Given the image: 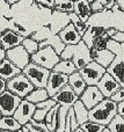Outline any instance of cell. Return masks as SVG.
<instances>
[{
    "mask_svg": "<svg viewBox=\"0 0 124 132\" xmlns=\"http://www.w3.org/2000/svg\"><path fill=\"white\" fill-rule=\"evenodd\" d=\"M69 85L73 88V90L76 92L79 96L84 93V90H85L88 86L87 82L85 81V79L82 78V75L80 74L79 71L72 73V74L69 77Z\"/></svg>",
    "mask_w": 124,
    "mask_h": 132,
    "instance_id": "22",
    "label": "cell"
},
{
    "mask_svg": "<svg viewBox=\"0 0 124 132\" xmlns=\"http://www.w3.org/2000/svg\"><path fill=\"white\" fill-rule=\"evenodd\" d=\"M24 39V37L19 35L18 32L8 29L6 31L0 34V45L5 50H9L12 48H15L18 45H21Z\"/></svg>",
    "mask_w": 124,
    "mask_h": 132,
    "instance_id": "16",
    "label": "cell"
},
{
    "mask_svg": "<svg viewBox=\"0 0 124 132\" xmlns=\"http://www.w3.org/2000/svg\"><path fill=\"white\" fill-rule=\"evenodd\" d=\"M90 57L93 60L99 63L103 67L108 68L111 65V63L115 60L116 55L109 51L108 49H103V50H96V49H90Z\"/></svg>",
    "mask_w": 124,
    "mask_h": 132,
    "instance_id": "18",
    "label": "cell"
},
{
    "mask_svg": "<svg viewBox=\"0 0 124 132\" xmlns=\"http://www.w3.org/2000/svg\"><path fill=\"white\" fill-rule=\"evenodd\" d=\"M52 35L53 34H52V31H51L50 26L44 24V26H42V27H39L37 30H35L31 34V37L38 42H43V41H45V39H48L49 37H51Z\"/></svg>",
    "mask_w": 124,
    "mask_h": 132,
    "instance_id": "28",
    "label": "cell"
},
{
    "mask_svg": "<svg viewBox=\"0 0 124 132\" xmlns=\"http://www.w3.org/2000/svg\"><path fill=\"white\" fill-rule=\"evenodd\" d=\"M80 128L85 132H103V130L107 128V126L96 123V122L88 121V122H86V123L81 124Z\"/></svg>",
    "mask_w": 124,
    "mask_h": 132,
    "instance_id": "32",
    "label": "cell"
},
{
    "mask_svg": "<svg viewBox=\"0 0 124 132\" xmlns=\"http://www.w3.org/2000/svg\"><path fill=\"white\" fill-rule=\"evenodd\" d=\"M6 58H7V50L0 48V62L4 60V59H6Z\"/></svg>",
    "mask_w": 124,
    "mask_h": 132,
    "instance_id": "43",
    "label": "cell"
},
{
    "mask_svg": "<svg viewBox=\"0 0 124 132\" xmlns=\"http://www.w3.org/2000/svg\"><path fill=\"white\" fill-rule=\"evenodd\" d=\"M118 114L124 117V101L121 103H118Z\"/></svg>",
    "mask_w": 124,
    "mask_h": 132,
    "instance_id": "44",
    "label": "cell"
},
{
    "mask_svg": "<svg viewBox=\"0 0 124 132\" xmlns=\"http://www.w3.org/2000/svg\"><path fill=\"white\" fill-rule=\"evenodd\" d=\"M60 57L62 59H71L77 66L78 71L85 67L88 63L93 62L90 57V48L84 41L77 45H66Z\"/></svg>",
    "mask_w": 124,
    "mask_h": 132,
    "instance_id": "2",
    "label": "cell"
},
{
    "mask_svg": "<svg viewBox=\"0 0 124 132\" xmlns=\"http://www.w3.org/2000/svg\"><path fill=\"white\" fill-rule=\"evenodd\" d=\"M21 73H22V70L14 63H12L8 58L0 62V78H2V79L9 80L16 75L21 74Z\"/></svg>",
    "mask_w": 124,
    "mask_h": 132,
    "instance_id": "20",
    "label": "cell"
},
{
    "mask_svg": "<svg viewBox=\"0 0 124 132\" xmlns=\"http://www.w3.org/2000/svg\"><path fill=\"white\" fill-rule=\"evenodd\" d=\"M70 14V19H71V22L74 24V27L77 28V30H78L79 32H80L81 36H84V34H85L86 31H87L88 27H89V24H88V22H84L82 20H81L80 18H79L78 15H77L74 12H72V13H69Z\"/></svg>",
    "mask_w": 124,
    "mask_h": 132,
    "instance_id": "29",
    "label": "cell"
},
{
    "mask_svg": "<svg viewBox=\"0 0 124 132\" xmlns=\"http://www.w3.org/2000/svg\"><path fill=\"white\" fill-rule=\"evenodd\" d=\"M107 128L110 130V132H124V117L117 114Z\"/></svg>",
    "mask_w": 124,
    "mask_h": 132,
    "instance_id": "30",
    "label": "cell"
},
{
    "mask_svg": "<svg viewBox=\"0 0 124 132\" xmlns=\"http://www.w3.org/2000/svg\"><path fill=\"white\" fill-rule=\"evenodd\" d=\"M99 89L102 92V94L104 95V97H111L118 89L121 88V85L110 73L107 72L106 74L102 77V79L100 80V82L97 84Z\"/></svg>",
    "mask_w": 124,
    "mask_h": 132,
    "instance_id": "14",
    "label": "cell"
},
{
    "mask_svg": "<svg viewBox=\"0 0 124 132\" xmlns=\"http://www.w3.org/2000/svg\"><path fill=\"white\" fill-rule=\"evenodd\" d=\"M52 98L58 103V104L63 105V107L71 108L74 105V103L80 98V96L73 90L70 85H66L64 88H62L56 95L52 96Z\"/></svg>",
    "mask_w": 124,
    "mask_h": 132,
    "instance_id": "11",
    "label": "cell"
},
{
    "mask_svg": "<svg viewBox=\"0 0 124 132\" xmlns=\"http://www.w3.org/2000/svg\"><path fill=\"white\" fill-rule=\"evenodd\" d=\"M109 38H110V37H109V35L107 34V32H104V34L95 37L94 41H93L92 49H96V50H103V49H107V43H108Z\"/></svg>",
    "mask_w": 124,
    "mask_h": 132,
    "instance_id": "33",
    "label": "cell"
},
{
    "mask_svg": "<svg viewBox=\"0 0 124 132\" xmlns=\"http://www.w3.org/2000/svg\"><path fill=\"white\" fill-rule=\"evenodd\" d=\"M110 98L113 101H115V102H117V103L123 102L124 101V87H121V88L118 89V90Z\"/></svg>",
    "mask_w": 124,
    "mask_h": 132,
    "instance_id": "39",
    "label": "cell"
},
{
    "mask_svg": "<svg viewBox=\"0 0 124 132\" xmlns=\"http://www.w3.org/2000/svg\"><path fill=\"white\" fill-rule=\"evenodd\" d=\"M107 49L109 51H111L113 53H115V55H118L123 50V44L114 38H109L108 43H107Z\"/></svg>",
    "mask_w": 124,
    "mask_h": 132,
    "instance_id": "37",
    "label": "cell"
},
{
    "mask_svg": "<svg viewBox=\"0 0 124 132\" xmlns=\"http://www.w3.org/2000/svg\"><path fill=\"white\" fill-rule=\"evenodd\" d=\"M73 109H74V114H76V116H77V119H78L80 125L89 121V109L84 104V102L80 98L74 103Z\"/></svg>",
    "mask_w": 124,
    "mask_h": 132,
    "instance_id": "25",
    "label": "cell"
},
{
    "mask_svg": "<svg viewBox=\"0 0 124 132\" xmlns=\"http://www.w3.org/2000/svg\"><path fill=\"white\" fill-rule=\"evenodd\" d=\"M49 97H50V96H49V93H48V90H46V88H35L31 93L28 94L26 100L37 104V103H39V102H43V101L48 100Z\"/></svg>",
    "mask_w": 124,
    "mask_h": 132,
    "instance_id": "27",
    "label": "cell"
},
{
    "mask_svg": "<svg viewBox=\"0 0 124 132\" xmlns=\"http://www.w3.org/2000/svg\"><path fill=\"white\" fill-rule=\"evenodd\" d=\"M113 0H95L92 2V9L94 13H100V12H106L108 4Z\"/></svg>",
    "mask_w": 124,
    "mask_h": 132,
    "instance_id": "36",
    "label": "cell"
},
{
    "mask_svg": "<svg viewBox=\"0 0 124 132\" xmlns=\"http://www.w3.org/2000/svg\"><path fill=\"white\" fill-rule=\"evenodd\" d=\"M79 72L82 75V78L87 82L88 86H97L102 77L107 73V68L100 65L95 60H93V62L88 63L85 67L79 70Z\"/></svg>",
    "mask_w": 124,
    "mask_h": 132,
    "instance_id": "6",
    "label": "cell"
},
{
    "mask_svg": "<svg viewBox=\"0 0 124 132\" xmlns=\"http://www.w3.org/2000/svg\"><path fill=\"white\" fill-rule=\"evenodd\" d=\"M36 2H38V4H42L44 5V6L49 7V8H55L56 7V2H57V0H35Z\"/></svg>",
    "mask_w": 124,
    "mask_h": 132,
    "instance_id": "40",
    "label": "cell"
},
{
    "mask_svg": "<svg viewBox=\"0 0 124 132\" xmlns=\"http://www.w3.org/2000/svg\"><path fill=\"white\" fill-rule=\"evenodd\" d=\"M0 16H5V18L12 19L13 14H12V5L7 2L6 0H0Z\"/></svg>",
    "mask_w": 124,
    "mask_h": 132,
    "instance_id": "35",
    "label": "cell"
},
{
    "mask_svg": "<svg viewBox=\"0 0 124 132\" xmlns=\"http://www.w3.org/2000/svg\"><path fill=\"white\" fill-rule=\"evenodd\" d=\"M22 45L24 46L26 50H27L31 56L39 50V42L36 41V39H34L31 36L24 37V39H23V42H22Z\"/></svg>",
    "mask_w": 124,
    "mask_h": 132,
    "instance_id": "31",
    "label": "cell"
},
{
    "mask_svg": "<svg viewBox=\"0 0 124 132\" xmlns=\"http://www.w3.org/2000/svg\"><path fill=\"white\" fill-rule=\"evenodd\" d=\"M69 77L70 75L64 74V73L51 71L50 78H49L48 85H46V90H48L50 97L56 95L60 89L64 88L66 85H69Z\"/></svg>",
    "mask_w": 124,
    "mask_h": 132,
    "instance_id": "10",
    "label": "cell"
},
{
    "mask_svg": "<svg viewBox=\"0 0 124 132\" xmlns=\"http://www.w3.org/2000/svg\"><path fill=\"white\" fill-rule=\"evenodd\" d=\"M50 109L51 108H36V111H35L32 119H35L37 122H45V117Z\"/></svg>",
    "mask_w": 124,
    "mask_h": 132,
    "instance_id": "38",
    "label": "cell"
},
{
    "mask_svg": "<svg viewBox=\"0 0 124 132\" xmlns=\"http://www.w3.org/2000/svg\"><path fill=\"white\" fill-rule=\"evenodd\" d=\"M107 29L108 28L104 27V26H96V24H90L88 27L87 31L82 36V41L92 49V45H93V41H94L95 37L100 36V35L104 34L107 32Z\"/></svg>",
    "mask_w": 124,
    "mask_h": 132,
    "instance_id": "21",
    "label": "cell"
},
{
    "mask_svg": "<svg viewBox=\"0 0 124 132\" xmlns=\"http://www.w3.org/2000/svg\"><path fill=\"white\" fill-rule=\"evenodd\" d=\"M22 130H23V132H31V131H29V130H28V128H27V126H23V128H22Z\"/></svg>",
    "mask_w": 124,
    "mask_h": 132,
    "instance_id": "47",
    "label": "cell"
},
{
    "mask_svg": "<svg viewBox=\"0 0 124 132\" xmlns=\"http://www.w3.org/2000/svg\"><path fill=\"white\" fill-rule=\"evenodd\" d=\"M16 132H23V130H22V129H21V130H19V131H16Z\"/></svg>",
    "mask_w": 124,
    "mask_h": 132,
    "instance_id": "51",
    "label": "cell"
},
{
    "mask_svg": "<svg viewBox=\"0 0 124 132\" xmlns=\"http://www.w3.org/2000/svg\"><path fill=\"white\" fill-rule=\"evenodd\" d=\"M88 1H89L90 4H92V2H93V1H95V0H88Z\"/></svg>",
    "mask_w": 124,
    "mask_h": 132,
    "instance_id": "50",
    "label": "cell"
},
{
    "mask_svg": "<svg viewBox=\"0 0 124 132\" xmlns=\"http://www.w3.org/2000/svg\"><path fill=\"white\" fill-rule=\"evenodd\" d=\"M103 132H110V130H109L108 128H106V129H104V130H103Z\"/></svg>",
    "mask_w": 124,
    "mask_h": 132,
    "instance_id": "48",
    "label": "cell"
},
{
    "mask_svg": "<svg viewBox=\"0 0 124 132\" xmlns=\"http://www.w3.org/2000/svg\"><path fill=\"white\" fill-rule=\"evenodd\" d=\"M62 60L60 55L56 52L52 46H44L41 48L36 53L31 56V62L35 64H38L43 67H46L52 71L55 66Z\"/></svg>",
    "mask_w": 124,
    "mask_h": 132,
    "instance_id": "4",
    "label": "cell"
},
{
    "mask_svg": "<svg viewBox=\"0 0 124 132\" xmlns=\"http://www.w3.org/2000/svg\"><path fill=\"white\" fill-rule=\"evenodd\" d=\"M36 108L37 107L35 103L23 98L22 102H21L20 105L18 107V109L15 110L13 116L20 122V124L26 125V124H28L32 119L35 111H36Z\"/></svg>",
    "mask_w": 124,
    "mask_h": 132,
    "instance_id": "9",
    "label": "cell"
},
{
    "mask_svg": "<svg viewBox=\"0 0 124 132\" xmlns=\"http://www.w3.org/2000/svg\"><path fill=\"white\" fill-rule=\"evenodd\" d=\"M58 35L60 36V38L63 39V42L66 45H77L82 41V36L77 30V28L74 27V24L72 22L69 23L63 30H60V32Z\"/></svg>",
    "mask_w": 124,
    "mask_h": 132,
    "instance_id": "17",
    "label": "cell"
},
{
    "mask_svg": "<svg viewBox=\"0 0 124 132\" xmlns=\"http://www.w3.org/2000/svg\"><path fill=\"white\" fill-rule=\"evenodd\" d=\"M23 98L19 95L6 90L0 94V114L1 116H13L15 110L22 102Z\"/></svg>",
    "mask_w": 124,
    "mask_h": 132,
    "instance_id": "7",
    "label": "cell"
},
{
    "mask_svg": "<svg viewBox=\"0 0 124 132\" xmlns=\"http://www.w3.org/2000/svg\"><path fill=\"white\" fill-rule=\"evenodd\" d=\"M7 58L16 66H19L21 70H23L31 62V55L26 50V48L22 44L7 50Z\"/></svg>",
    "mask_w": 124,
    "mask_h": 132,
    "instance_id": "8",
    "label": "cell"
},
{
    "mask_svg": "<svg viewBox=\"0 0 124 132\" xmlns=\"http://www.w3.org/2000/svg\"><path fill=\"white\" fill-rule=\"evenodd\" d=\"M7 2H9L11 5H14V4H16V2H19V1H21V0H6Z\"/></svg>",
    "mask_w": 124,
    "mask_h": 132,
    "instance_id": "45",
    "label": "cell"
},
{
    "mask_svg": "<svg viewBox=\"0 0 124 132\" xmlns=\"http://www.w3.org/2000/svg\"><path fill=\"white\" fill-rule=\"evenodd\" d=\"M123 44V50L121 51L118 55H116V58L111 65L107 68V72L110 73L122 87H124V43Z\"/></svg>",
    "mask_w": 124,
    "mask_h": 132,
    "instance_id": "15",
    "label": "cell"
},
{
    "mask_svg": "<svg viewBox=\"0 0 124 132\" xmlns=\"http://www.w3.org/2000/svg\"><path fill=\"white\" fill-rule=\"evenodd\" d=\"M104 95L102 92L99 89L97 86H87V88L84 90V93L80 95V100L84 102V104L88 108L92 109L96 104H99L101 101L104 100Z\"/></svg>",
    "mask_w": 124,
    "mask_h": 132,
    "instance_id": "12",
    "label": "cell"
},
{
    "mask_svg": "<svg viewBox=\"0 0 124 132\" xmlns=\"http://www.w3.org/2000/svg\"><path fill=\"white\" fill-rule=\"evenodd\" d=\"M52 71H56V72H59V73H64V74H67V75H71L72 73L77 72L78 68H77V66L74 65V63L72 62L71 59H62L55 66V68H53Z\"/></svg>",
    "mask_w": 124,
    "mask_h": 132,
    "instance_id": "26",
    "label": "cell"
},
{
    "mask_svg": "<svg viewBox=\"0 0 124 132\" xmlns=\"http://www.w3.org/2000/svg\"><path fill=\"white\" fill-rule=\"evenodd\" d=\"M73 132H85V131H84L81 128H78V129H77V130H74Z\"/></svg>",
    "mask_w": 124,
    "mask_h": 132,
    "instance_id": "46",
    "label": "cell"
},
{
    "mask_svg": "<svg viewBox=\"0 0 124 132\" xmlns=\"http://www.w3.org/2000/svg\"><path fill=\"white\" fill-rule=\"evenodd\" d=\"M7 90V80L0 78V94L5 93Z\"/></svg>",
    "mask_w": 124,
    "mask_h": 132,
    "instance_id": "41",
    "label": "cell"
},
{
    "mask_svg": "<svg viewBox=\"0 0 124 132\" xmlns=\"http://www.w3.org/2000/svg\"><path fill=\"white\" fill-rule=\"evenodd\" d=\"M53 9L65 12V13H72V12H74V1L73 0H66L64 2H60V4L56 5V7Z\"/></svg>",
    "mask_w": 124,
    "mask_h": 132,
    "instance_id": "34",
    "label": "cell"
},
{
    "mask_svg": "<svg viewBox=\"0 0 124 132\" xmlns=\"http://www.w3.org/2000/svg\"><path fill=\"white\" fill-rule=\"evenodd\" d=\"M118 114V103L110 97H106L103 101L89 109V121L108 126L114 117Z\"/></svg>",
    "mask_w": 124,
    "mask_h": 132,
    "instance_id": "1",
    "label": "cell"
},
{
    "mask_svg": "<svg viewBox=\"0 0 124 132\" xmlns=\"http://www.w3.org/2000/svg\"><path fill=\"white\" fill-rule=\"evenodd\" d=\"M23 128L22 124L14 116H1L0 118V130H8L12 132H16Z\"/></svg>",
    "mask_w": 124,
    "mask_h": 132,
    "instance_id": "24",
    "label": "cell"
},
{
    "mask_svg": "<svg viewBox=\"0 0 124 132\" xmlns=\"http://www.w3.org/2000/svg\"><path fill=\"white\" fill-rule=\"evenodd\" d=\"M22 73L32 82L36 88H46L49 78L51 74V70L43 66L30 62L22 70Z\"/></svg>",
    "mask_w": 124,
    "mask_h": 132,
    "instance_id": "3",
    "label": "cell"
},
{
    "mask_svg": "<svg viewBox=\"0 0 124 132\" xmlns=\"http://www.w3.org/2000/svg\"><path fill=\"white\" fill-rule=\"evenodd\" d=\"M74 13L84 21L87 23L92 15L94 14L92 9V4L88 0H76L74 1Z\"/></svg>",
    "mask_w": 124,
    "mask_h": 132,
    "instance_id": "19",
    "label": "cell"
},
{
    "mask_svg": "<svg viewBox=\"0 0 124 132\" xmlns=\"http://www.w3.org/2000/svg\"><path fill=\"white\" fill-rule=\"evenodd\" d=\"M117 32H118V29H117V28H115V27H110V28H108V29H107V34L109 35V37H110V38H113V37L115 36Z\"/></svg>",
    "mask_w": 124,
    "mask_h": 132,
    "instance_id": "42",
    "label": "cell"
},
{
    "mask_svg": "<svg viewBox=\"0 0 124 132\" xmlns=\"http://www.w3.org/2000/svg\"><path fill=\"white\" fill-rule=\"evenodd\" d=\"M36 87L32 85V82L26 77L23 73L7 80V90L19 95L20 97L26 98L28 94H30Z\"/></svg>",
    "mask_w": 124,
    "mask_h": 132,
    "instance_id": "5",
    "label": "cell"
},
{
    "mask_svg": "<svg viewBox=\"0 0 124 132\" xmlns=\"http://www.w3.org/2000/svg\"><path fill=\"white\" fill-rule=\"evenodd\" d=\"M44 46H52L58 55H62V52L66 48V44L63 42V39L60 38L59 35L56 34V35H52L51 37H49L45 41L39 42V49L44 48Z\"/></svg>",
    "mask_w": 124,
    "mask_h": 132,
    "instance_id": "23",
    "label": "cell"
},
{
    "mask_svg": "<svg viewBox=\"0 0 124 132\" xmlns=\"http://www.w3.org/2000/svg\"><path fill=\"white\" fill-rule=\"evenodd\" d=\"M1 132H12V131H8V130H1Z\"/></svg>",
    "mask_w": 124,
    "mask_h": 132,
    "instance_id": "49",
    "label": "cell"
},
{
    "mask_svg": "<svg viewBox=\"0 0 124 132\" xmlns=\"http://www.w3.org/2000/svg\"><path fill=\"white\" fill-rule=\"evenodd\" d=\"M69 23H71V19H70V14L69 13H65V12H60V11H57V9H53L48 24L50 26L52 34L56 35V34H59L60 30L64 29Z\"/></svg>",
    "mask_w": 124,
    "mask_h": 132,
    "instance_id": "13",
    "label": "cell"
}]
</instances>
